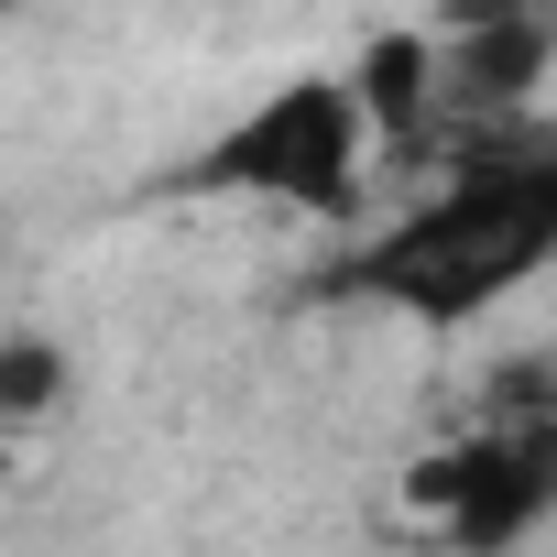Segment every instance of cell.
Masks as SVG:
<instances>
[{
	"mask_svg": "<svg viewBox=\"0 0 557 557\" xmlns=\"http://www.w3.org/2000/svg\"><path fill=\"white\" fill-rule=\"evenodd\" d=\"M12 459H23V448H12V437H0V481H12Z\"/></svg>",
	"mask_w": 557,
	"mask_h": 557,
	"instance_id": "52a82bcc",
	"label": "cell"
},
{
	"mask_svg": "<svg viewBox=\"0 0 557 557\" xmlns=\"http://www.w3.org/2000/svg\"><path fill=\"white\" fill-rule=\"evenodd\" d=\"M557 262V121H470L459 153L416 208H394L372 240H350L318 273V307H383L405 329H470L503 296H524Z\"/></svg>",
	"mask_w": 557,
	"mask_h": 557,
	"instance_id": "6da1fadb",
	"label": "cell"
},
{
	"mask_svg": "<svg viewBox=\"0 0 557 557\" xmlns=\"http://www.w3.org/2000/svg\"><path fill=\"white\" fill-rule=\"evenodd\" d=\"M557 66V23L546 12H459L437 23V110L459 99L470 121H513Z\"/></svg>",
	"mask_w": 557,
	"mask_h": 557,
	"instance_id": "277c9868",
	"label": "cell"
},
{
	"mask_svg": "<svg viewBox=\"0 0 557 557\" xmlns=\"http://www.w3.org/2000/svg\"><path fill=\"white\" fill-rule=\"evenodd\" d=\"M339 77H350V99H361L372 143H416V132L437 121V34H416V23L361 34V55H350Z\"/></svg>",
	"mask_w": 557,
	"mask_h": 557,
	"instance_id": "5b68a950",
	"label": "cell"
},
{
	"mask_svg": "<svg viewBox=\"0 0 557 557\" xmlns=\"http://www.w3.org/2000/svg\"><path fill=\"white\" fill-rule=\"evenodd\" d=\"M361 164H372V121L350 99L339 66H307L285 88H262L219 143L186 153V197H262L296 219H350L361 208Z\"/></svg>",
	"mask_w": 557,
	"mask_h": 557,
	"instance_id": "7a4b0ae2",
	"label": "cell"
},
{
	"mask_svg": "<svg viewBox=\"0 0 557 557\" xmlns=\"http://www.w3.org/2000/svg\"><path fill=\"white\" fill-rule=\"evenodd\" d=\"M405 492L437 513V535H448L459 557H513V546L557 513V416H492V426H470L459 448L416 459Z\"/></svg>",
	"mask_w": 557,
	"mask_h": 557,
	"instance_id": "3957f363",
	"label": "cell"
},
{
	"mask_svg": "<svg viewBox=\"0 0 557 557\" xmlns=\"http://www.w3.org/2000/svg\"><path fill=\"white\" fill-rule=\"evenodd\" d=\"M66 394H77V361L55 329H0V437L23 448L45 416H66Z\"/></svg>",
	"mask_w": 557,
	"mask_h": 557,
	"instance_id": "8992f818",
	"label": "cell"
}]
</instances>
